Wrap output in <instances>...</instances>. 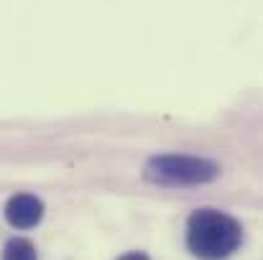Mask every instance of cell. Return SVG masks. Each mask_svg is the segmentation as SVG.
<instances>
[{
	"mask_svg": "<svg viewBox=\"0 0 263 260\" xmlns=\"http://www.w3.org/2000/svg\"><path fill=\"white\" fill-rule=\"evenodd\" d=\"M243 243L240 222L220 209H197L186 219V248L199 260L230 258Z\"/></svg>",
	"mask_w": 263,
	"mask_h": 260,
	"instance_id": "6da1fadb",
	"label": "cell"
},
{
	"mask_svg": "<svg viewBox=\"0 0 263 260\" xmlns=\"http://www.w3.org/2000/svg\"><path fill=\"white\" fill-rule=\"evenodd\" d=\"M220 176V166L202 156H186V153H164L148 158L143 178L156 186H202Z\"/></svg>",
	"mask_w": 263,
	"mask_h": 260,
	"instance_id": "7a4b0ae2",
	"label": "cell"
},
{
	"mask_svg": "<svg viewBox=\"0 0 263 260\" xmlns=\"http://www.w3.org/2000/svg\"><path fill=\"white\" fill-rule=\"evenodd\" d=\"M5 219L15 230H31L44 219V202L36 194H15L5 204Z\"/></svg>",
	"mask_w": 263,
	"mask_h": 260,
	"instance_id": "3957f363",
	"label": "cell"
},
{
	"mask_svg": "<svg viewBox=\"0 0 263 260\" xmlns=\"http://www.w3.org/2000/svg\"><path fill=\"white\" fill-rule=\"evenodd\" d=\"M3 260H39L36 248L26 237H10L3 248Z\"/></svg>",
	"mask_w": 263,
	"mask_h": 260,
	"instance_id": "277c9868",
	"label": "cell"
},
{
	"mask_svg": "<svg viewBox=\"0 0 263 260\" xmlns=\"http://www.w3.org/2000/svg\"><path fill=\"white\" fill-rule=\"evenodd\" d=\"M118 260H151L146 253H125L123 258H118Z\"/></svg>",
	"mask_w": 263,
	"mask_h": 260,
	"instance_id": "5b68a950",
	"label": "cell"
}]
</instances>
